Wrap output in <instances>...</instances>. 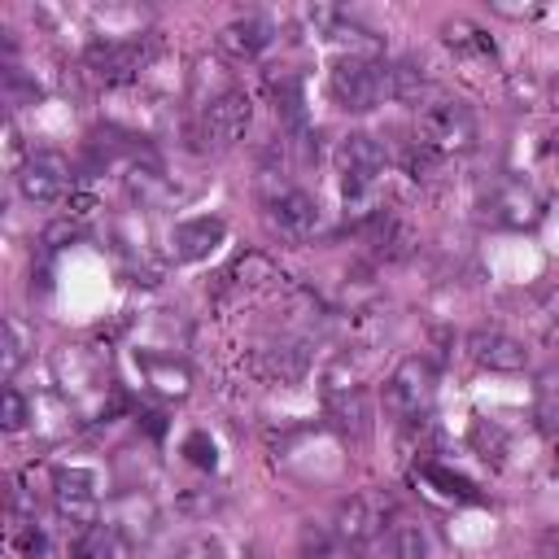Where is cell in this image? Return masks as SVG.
Returning <instances> with one entry per match:
<instances>
[{
  "label": "cell",
  "mask_w": 559,
  "mask_h": 559,
  "mask_svg": "<svg viewBox=\"0 0 559 559\" xmlns=\"http://www.w3.org/2000/svg\"><path fill=\"white\" fill-rule=\"evenodd\" d=\"M332 100L349 114H367L389 96V66H380L376 57H336L332 74H328Z\"/></svg>",
  "instance_id": "6da1fadb"
},
{
  "label": "cell",
  "mask_w": 559,
  "mask_h": 559,
  "mask_svg": "<svg viewBox=\"0 0 559 559\" xmlns=\"http://www.w3.org/2000/svg\"><path fill=\"white\" fill-rule=\"evenodd\" d=\"M432 393H437V371L428 358H402L393 367V376L384 380V411L397 415L402 424H415L428 415L432 406Z\"/></svg>",
  "instance_id": "7a4b0ae2"
},
{
  "label": "cell",
  "mask_w": 559,
  "mask_h": 559,
  "mask_svg": "<svg viewBox=\"0 0 559 559\" xmlns=\"http://www.w3.org/2000/svg\"><path fill=\"white\" fill-rule=\"evenodd\" d=\"M52 507L66 524L74 528H87V524H100V480L92 467H52Z\"/></svg>",
  "instance_id": "3957f363"
},
{
  "label": "cell",
  "mask_w": 559,
  "mask_h": 559,
  "mask_svg": "<svg viewBox=\"0 0 559 559\" xmlns=\"http://www.w3.org/2000/svg\"><path fill=\"white\" fill-rule=\"evenodd\" d=\"M419 140L432 144L441 157L450 153H467L476 144V118L463 100H437V105H424V118H419Z\"/></svg>",
  "instance_id": "277c9868"
},
{
  "label": "cell",
  "mask_w": 559,
  "mask_h": 559,
  "mask_svg": "<svg viewBox=\"0 0 559 559\" xmlns=\"http://www.w3.org/2000/svg\"><path fill=\"white\" fill-rule=\"evenodd\" d=\"M249 118H253V100L245 92H223L214 100L201 105V118H197V135L205 148H231L245 131H249Z\"/></svg>",
  "instance_id": "5b68a950"
},
{
  "label": "cell",
  "mask_w": 559,
  "mask_h": 559,
  "mask_svg": "<svg viewBox=\"0 0 559 559\" xmlns=\"http://www.w3.org/2000/svg\"><path fill=\"white\" fill-rule=\"evenodd\" d=\"M153 57V44L148 39H96L87 48V70L109 83V87H122V83H135L140 70L148 66Z\"/></svg>",
  "instance_id": "8992f818"
},
{
  "label": "cell",
  "mask_w": 559,
  "mask_h": 559,
  "mask_svg": "<svg viewBox=\"0 0 559 559\" xmlns=\"http://www.w3.org/2000/svg\"><path fill=\"white\" fill-rule=\"evenodd\" d=\"M17 179V192L31 201V205H52L57 197H66V183H70V162L52 148H39V153H26L13 170Z\"/></svg>",
  "instance_id": "52a82bcc"
},
{
  "label": "cell",
  "mask_w": 559,
  "mask_h": 559,
  "mask_svg": "<svg viewBox=\"0 0 559 559\" xmlns=\"http://www.w3.org/2000/svg\"><path fill=\"white\" fill-rule=\"evenodd\" d=\"M384 515H389V502L376 498V493H349L336 502V515H332V533L341 546H367L380 537L384 528Z\"/></svg>",
  "instance_id": "ba28073f"
},
{
  "label": "cell",
  "mask_w": 559,
  "mask_h": 559,
  "mask_svg": "<svg viewBox=\"0 0 559 559\" xmlns=\"http://www.w3.org/2000/svg\"><path fill=\"white\" fill-rule=\"evenodd\" d=\"M266 218H271V227L280 231V236H288V240H306V236H314L319 231V201L310 197V192H301V188H284V192H275L271 201H266Z\"/></svg>",
  "instance_id": "9c48e42d"
},
{
  "label": "cell",
  "mask_w": 559,
  "mask_h": 559,
  "mask_svg": "<svg viewBox=\"0 0 559 559\" xmlns=\"http://www.w3.org/2000/svg\"><path fill=\"white\" fill-rule=\"evenodd\" d=\"M467 354L485 367V371H524L528 367V349L520 336L498 332V328H480L467 336Z\"/></svg>",
  "instance_id": "30bf717a"
},
{
  "label": "cell",
  "mask_w": 559,
  "mask_h": 559,
  "mask_svg": "<svg viewBox=\"0 0 559 559\" xmlns=\"http://www.w3.org/2000/svg\"><path fill=\"white\" fill-rule=\"evenodd\" d=\"M485 214H489L493 223H502V227H533V223H542V201H537L524 183L507 179V183H498V188L485 197Z\"/></svg>",
  "instance_id": "8fae6325"
},
{
  "label": "cell",
  "mask_w": 559,
  "mask_h": 559,
  "mask_svg": "<svg viewBox=\"0 0 559 559\" xmlns=\"http://www.w3.org/2000/svg\"><path fill=\"white\" fill-rule=\"evenodd\" d=\"M271 44H275V26H271L266 17H258V13H245V17H236V22H227V26L218 31V48H223L227 57H236V61H253V57H262Z\"/></svg>",
  "instance_id": "7c38bea8"
},
{
  "label": "cell",
  "mask_w": 559,
  "mask_h": 559,
  "mask_svg": "<svg viewBox=\"0 0 559 559\" xmlns=\"http://www.w3.org/2000/svg\"><path fill=\"white\" fill-rule=\"evenodd\" d=\"M227 240V223L223 218H188L170 231V253L179 262H201L210 258L218 245Z\"/></svg>",
  "instance_id": "4fadbf2b"
},
{
  "label": "cell",
  "mask_w": 559,
  "mask_h": 559,
  "mask_svg": "<svg viewBox=\"0 0 559 559\" xmlns=\"http://www.w3.org/2000/svg\"><path fill=\"white\" fill-rule=\"evenodd\" d=\"M109 524H114V533H118L122 542L140 546V542H148V537H153V528H157V507H153V498H148V493L131 489V493H122V498L114 502Z\"/></svg>",
  "instance_id": "5bb4252c"
},
{
  "label": "cell",
  "mask_w": 559,
  "mask_h": 559,
  "mask_svg": "<svg viewBox=\"0 0 559 559\" xmlns=\"http://www.w3.org/2000/svg\"><path fill=\"white\" fill-rule=\"evenodd\" d=\"M140 371L162 397H188L192 389V371L170 354H140Z\"/></svg>",
  "instance_id": "9a60e30c"
},
{
  "label": "cell",
  "mask_w": 559,
  "mask_h": 559,
  "mask_svg": "<svg viewBox=\"0 0 559 559\" xmlns=\"http://www.w3.org/2000/svg\"><path fill=\"white\" fill-rule=\"evenodd\" d=\"M371 240H376V253L389 258V262H397V258H406V253L415 249L411 223L397 218L393 210H376V214H371Z\"/></svg>",
  "instance_id": "2e32d148"
},
{
  "label": "cell",
  "mask_w": 559,
  "mask_h": 559,
  "mask_svg": "<svg viewBox=\"0 0 559 559\" xmlns=\"http://www.w3.org/2000/svg\"><path fill=\"white\" fill-rule=\"evenodd\" d=\"M328 415H332V424H336L345 437H367V428H371V402H367L362 389L328 397Z\"/></svg>",
  "instance_id": "e0dca14e"
},
{
  "label": "cell",
  "mask_w": 559,
  "mask_h": 559,
  "mask_svg": "<svg viewBox=\"0 0 559 559\" xmlns=\"http://www.w3.org/2000/svg\"><path fill=\"white\" fill-rule=\"evenodd\" d=\"M384 546H389V559H432V537L419 520H393Z\"/></svg>",
  "instance_id": "ac0fdd59"
},
{
  "label": "cell",
  "mask_w": 559,
  "mask_h": 559,
  "mask_svg": "<svg viewBox=\"0 0 559 559\" xmlns=\"http://www.w3.org/2000/svg\"><path fill=\"white\" fill-rule=\"evenodd\" d=\"M306 362H310V354H306L301 341H280V345L262 349V367H266L275 380H301V376H306Z\"/></svg>",
  "instance_id": "d6986e66"
},
{
  "label": "cell",
  "mask_w": 559,
  "mask_h": 559,
  "mask_svg": "<svg viewBox=\"0 0 559 559\" xmlns=\"http://www.w3.org/2000/svg\"><path fill=\"white\" fill-rule=\"evenodd\" d=\"M441 39H445V48H454V52L493 57V39H489V31H485V26H476V22H467V17L445 22V26H441Z\"/></svg>",
  "instance_id": "ffe728a7"
},
{
  "label": "cell",
  "mask_w": 559,
  "mask_h": 559,
  "mask_svg": "<svg viewBox=\"0 0 559 559\" xmlns=\"http://www.w3.org/2000/svg\"><path fill=\"white\" fill-rule=\"evenodd\" d=\"M4 358H0V367H4V376H13L22 362H26V354L35 349V328L31 323H22L17 314H9L4 319Z\"/></svg>",
  "instance_id": "44dd1931"
},
{
  "label": "cell",
  "mask_w": 559,
  "mask_h": 559,
  "mask_svg": "<svg viewBox=\"0 0 559 559\" xmlns=\"http://www.w3.org/2000/svg\"><path fill=\"white\" fill-rule=\"evenodd\" d=\"M424 92H428V74H424V66H415L411 57L389 66V96H397V100H406V105H419Z\"/></svg>",
  "instance_id": "7402d4cb"
},
{
  "label": "cell",
  "mask_w": 559,
  "mask_h": 559,
  "mask_svg": "<svg viewBox=\"0 0 559 559\" xmlns=\"http://www.w3.org/2000/svg\"><path fill=\"white\" fill-rule=\"evenodd\" d=\"M118 542L114 524H87L74 537V559H118Z\"/></svg>",
  "instance_id": "603a6c76"
},
{
  "label": "cell",
  "mask_w": 559,
  "mask_h": 559,
  "mask_svg": "<svg viewBox=\"0 0 559 559\" xmlns=\"http://www.w3.org/2000/svg\"><path fill=\"white\" fill-rule=\"evenodd\" d=\"M537 424L550 437H559V367H550L537 384Z\"/></svg>",
  "instance_id": "cb8c5ba5"
},
{
  "label": "cell",
  "mask_w": 559,
  "mask_h": 559,
  "mask_svg": "<svg viewBox=\"0 0 559 559\" xmlns=\"http://www.w3.org/2000/svg\"><path fill=\"white\" fill-rule=\"evenodd\" d=\"M223 280H227V284H236V288H258V284L275 280V266H271V258H262V253H245V258H240Z\"/></svg>",
  "instance_id": "d4e9b609"
},
{
  "label": "cell",
  "mask_w": 559,
  "mask_h": 559,
  "mask_svg": "<svg viewBox=\"0 0 559 559\" xmlns=\"http://www.w3.org/2000/svg\"><path fill=\"white\" fill-rule=\"evenodd\" d=\"M336 533L332 528H323V524H301V533H297V550H301V559H336Z\"/></svg>",
  "instance_id": "484cf974"
},
{
  "label": "cell",
  "mask_w": 559,
  "mask_h": 559,
  "mask_svg": "<svg viewBox=\"0 0 559 559\" xmlns=\"http://www.w3.org/2000/svg\"><path fill=\"white\" fill-rule=\"evenodd\" d=\"M402 166H406L411 179H432L437 166H441V153H437L432 144H424V140H411V144L402 148Z\"/></svg>",
  "instance_id": "4316f807"
},
{
  "label": "cell",
  "mask_w": 559,
  "mask_h": 559,
  "mask_svg": "<svg viewBox=\"0 0 559 559\" xmlns=\"http://www.w3.org/2000/svg\"><path fill=\"white\" fill-rule=\"evenodd\" d=\"M13 550H17L22 559H48V555H52V542H48V533L31 520V524H13Z\"/></svg>",
  "instance_id": "83f0119b"
},
{
  "label": "cell",
  "mask_w": 559,
  "mask_h": 559,
  "mask_svg": "<svg viewBox=\"0 0 559 559\" xmlns=\"http://www.w3.org/2000/svg\"><path fill=\"white\" fill-rule=\"evenodd\" d=\"M127 188H131V197H140V201H162V197H166V183H162V170H157V166H131Z\"/></svg>",
  "instance_id": "f1b7e54d"
},
{
  "label": "cell",
  "mask_w": 559,
  "mask_h": 559,
  "mask_svg": "<svg viewBox=\"0 0 559 559\" xmlns=\"http://www.w3.org/2000/svg\"><path fill=\"white\" fill-rule=\"evenodd\" d=\"M26 419H31V402H26L17 389H4V393H0V428H4V432H22Z\"/></svg>",
  "instance_id": "f546056e"
},
{
  "label": "cell",
  "mask_w": 559,
  "mask_h": 559,
  "mask_svg": "<svg viewBox=\"0 0 559 559\" xmlns=\"http://www.w3.org/2000/svg\"><path fill=\"white\" fill-rule=\"evenodd\" d=\"M424 476H428L432 485H441V493H450V498H459V502H472V498H476L472 480H467V476H459V472H445V467L428 463V467H424Z\"/></svg>",
  "instance_id": "4dcf8cb0"
},
{
  "label": "cell",
  "mask_w": 559,
  "mask_h": 559,
  "mask_svg": "<svg viewBox=\"0 0 559 559\" xmlns=\"http://www.w3.org/2000/svg\"><path fill=\"white\" fill-rule=\"evenodd\" d=\"M183 515H192V520H205L210 511H218V493L214 489H201V485H192V489H183L179 493V502H175Z\"/></svg>",
  "instance_id": "1f68e13d"
},
{
  "label": "cell",
  "mask_w": 559,
  "mask_h": 559,
  "mask_svg": "<svg viewBox=\"0 0 559 559\" xmlns=\"http://www.w3.org/2000/svg\"><path fill=\"white\" fill-rule=\"evenodd\" d=\"M183 459L192 463V467H214L218 463V450H214V441H210V432H188L183 437Z\"/></svg>",
  "instance_id": "d6a6232c"
},
{
  "label": "cell",
  "mask_w": 559,
  "mask_h": 559,
  "mask_svg": "<svg viewBox=\"0 0 559 559\" xmlns=\"http://www.w3.org/2000/svg\"><path fill=\"white\" fill-rule=\"evenodd\" d=\"M472 441H476V450L485 454V459H502V428L498 424H489V419H480L476 428H472Z\"/></svg>",
  "instance_id": "836d02e7"
},
{
  "label": "cell",
  "mask_w": 559,
  "mask_h": 559,
  "mask_svg": "<svg viewBox=\"0 0 559 559\" xmlns=\"http://www.w3.org/2000/svg\"><path fill=\"white\" fill-rule=\"evenodd\" d=\"M175 559H227V550H223L214 537H192L188 546H179Z\"/></svg>",
  "instance_id": "e575fe53"
},
{
  "label": "cell",
  "mask_w": 559,
  "mask_h": 559,
  "mask_svg": "<svg viewBox=\"0 0 559 559\" xmlns=\"http://www.w3.org/2000/svg\"><path fill=\"white\" fill-rule=\"evenodd\" d=\"M70 240H79V223H74V218H61V223H48V227H44V245H48V249H61V245H70Z\"/></svg>",
  "instance_id": "d590c367"
},
{
  "label": "cell",
  "mask_w": 559,
  "mask_h": 559,
  "mask_svg": "<svg viewBox=\"0 0 559 559\" xmlns=\"http://www.w3.org/2000/svg\"><path fill=\"white\" fill-rule=\"evenodd\" d=\"M96 210V197L92 192H70V218H87Z\"/></svg>",
  "instance_id": "8d00e7d4"
},
{
  "label": "cell",
  "mask_w": 559,
  "mask_h": 559,
  "mask_svg": "<svg viewBox=\"0 0 559 559\" xmlns=\"http://www.w3.org/2000/svg\"><path fill=\"white\" fill-rule=\"evenodd\" d=\"M493 13H502V17H533L537 4H502V0H493Z\"/></svg>",
  "instance_id": "74e56055"
},
{
  "label": "cell",
  "mask_w": 559,
  "mask_h": 559,
  "mask_svg": "<svg viewBox=\"0 0 559 559\" xmlns=\"http://www.w3.org/2000/svg\"><path fill=\"white\" fill-rule=\"evenodd\" d=\"M144 428H148L153 437H162V432H166V415H162V411H148V415H144Z\"/></svg>",
  "instance_id": "f35d334b"
},
{
  "label": "cell",
  "mask_w": 559,
  "mask_h": 559,
  "mask_svg": "<svg viewBox=\"0 0 559 559\" xmlns=\"http://www.w3.org/2000/svg\"><path fill=\"white\" fill-rule=\"evenodd\" d=\"M550 105H555V109H559V79H555V83H550Z\"/></svg>",
  "instance_id": "ab89813d"
}]
</instances>
